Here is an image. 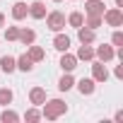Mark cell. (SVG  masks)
<instances>
[{
  "mask_svg": "<svg viewBox=\"0 0 123 123\" xmlns=\"http://www.w3.org/2000/svg\"><path fill=\"white\" fill-rule=\"evenodd\" d=\"M41 106H43L41 109V118H46V121H55V118H60L68 111V104L63 99H46Z\"/></svg>",
  "mask_w": 123,
  "mask_h": 123,
  "instance_id": "cell-1",
  "label": "cell"
},
{
  "mask_svg": "<svg viewBox=\"0 0 123 123\" xmlns=\"http://www.w3.org/2000/svg\"><path fill=\"white\" fill-rule=\"evenodd\" d=\"M46 27L51 29V31H63V27H65V15L60 12V10H53V12H46Z\"/></svg>",
  "mask_w": 123,
  "mask_h": 123,
  "instance_id": "cell-2",
  "label": "cell"
},
{
  "mask_svg": "<svg viewBox=\"0 0 123 123\" xmlns=\"http://www.w3.org/2000/svg\"><path fill=\"white\" fill-rule=\"evenodd\" d=\"M101 19L109 24V27H121L123 24V10L121 7H109V10H104V15H101Z\"/></svg>",
  "mask_w": 123,
  "mask_h": 123,
  "instance_id": "cell-3",
  "label": "cell"
},
{
  "mask_svg": "<svg viewBox=\"0 0 123 123\" xmlns=\"http://www.w3.org/2000/svg\"><path fill=\"white\" fill-rule=\"evenodd\" d=\"M94 58H97V60H101V63H111V60L116 58V48H113V46H109V43H101V46H97V48H94Z\"/></svg>",
  "mask_w": 123,
  "mask_h": 123,
  "instance_id": "cell-4",
  "label": "cell"
},
{
  "mask_svg": "<svg viewBox=\"0 0 123 123\" xmlns=\"http://www.w3.org/2000/svg\"><path fill=\"white\" fill-rule=\"evenodd\" d=\"M92 80L94 82H106L109 80L106 63H101V60H92Z\"/></svg>",
  "mask_w": 123,
  "mask_h": 123,
  "instance_id": "cell-5",
  "label": "cell"
},
{
  "mask_svg": "<svg viewBox=\"0 0 123 123\" xmlns=\"http://www.w3.org/2000/svg\"><path fill=\"white\" fill-rule=\"evenodd\" d=\"M58 65L63 68V73H73V70L77 68V58H75L73 53L63 51V55H60V63H58Z\"/></svg>",
  "mask_w": 123,
  "mask_h": 123,
  "instance_id": "cell-6",
  "label": "cell"
},
{
  "mask_svg": "<svg viewBox=\"0 0 123 123\" xmlns=\"http://www.w3.org/2000/svg\"><path fill=\"white\" fill-rule=\"evenodd\" d=\"M75 85H77L80 94H85V97L94 94V89H97V82H94L92 77H82V80H80V82H75Z\"/></svg>",
  "mask_w": 123,
  "mask_h": 123,
  "instance_id": "cell-7",
  "label": "cell"
},
{
  "mask_svg": "<svg viewBox=\"0 0 123 123\" xmlns=\"http://www.w3.org/2000/svg\"><path fill=\"white\" fill-rule=\"evenodd\" d=\"M53 48H55V51H60V53L68 51V48H70V36H68V34L55 31V36H53Z\"/></svg>",
  "mask_w": 123,
  "mask_h": 123,
  "instance_id": "cell-8",
  "label": "cell"
},
{
  "mask_svg": "<svg viewBox=\"0 0 123 123\" xmlns=\"http://www.w3.org/2000/svg\"><path fill=\"white\" fill-rule=\"evenodd\" d=\"M106 5H104V0H87L85 3V12L87 15H104Z\"/></svg>",
  "mask_w": 123,
  "mask_h": 123,
  "instance_id": "cell-9",
  "label": "cell"
},
{
  "mask_svg": "<svg viewBox=\"0 0 123 123\" xmlns=\"http://www.w3.org/2000/svg\"><path fill=\"white\" fill-rule=\"evenodd\" d=\"M27 15H29V5L24 3V0H17V3L12 5V19L19 22V19H24Z\"/></svg>",
  "mask_w": 123,
  "mask_h": 123,
  "instance_id": "cell-10",
  "label": "cell"
},
{
  "mask_svg": "<svg viewBox=\"0 0 123 123\" xmlns=\"http://www.w3.org/2000/svg\"><path fill=\"white\" fill-rule=\"evenodd\" d=\"M77 39H80V43H94V39H97V31L82 24V27L77 29Z\"/></svg>",
  "mask_w": 123,
  "mask_h": 123,
  "instance_id": "cell-11",
  "label": "cell"
},
{
  "mask_svg": "<svg viewBox=\"0 0 123 123\" xmlns=\"http://www.w3.org/2000/svg\"><path fill=\"white\" fill-rule=\"evenodd\" d=\"M0 70H3L5 75H12L17 70V60L12 55H3V58H0Z\"/></svg>",
  "mask_w": 123,
  "mask_h": 123,
  "instance_id": "cell-12",
  "label": "cell"
},
{
  "mask_svg": "<svg viewBox=\"0 0 123 123\" xmlns=\"http://www.w3.org/2000/svg\"><path fill=\"white\" fill-rule=\"evenodd\" d=\"M29 101H31L34 106H41V104L46 101V89H43V87H31V92H29Z\"/></svg>",
  "mask_w": 123,
  "mask_h": 123,
  "instance_id": "cell-13",
  "label": "cell"
},
{
  "mask_svg": "<svg viewBox=\"0 0 123 123\" xmlns=\"http://www.w3.org/2000/svg\"><path fill=\"white\" fill-rule=\"evenodd\" d=\"M29 17H34V19H43V17H46V5H43V0H36L34 5H29Z\"/></svg>",
  "mask_w": 123,
  "mask_h": 123,
  "instance_id": "cell-14",
  "label": "cell"
},
{
  "mask_svg": "<svg viewBox=\"0 0 123 123\" xmlns=\"http://www.w3.org/2000/svg\"><path fill=\"white\" fill-rule=\"evenodd\" d=\"M75 58H77V60H94V48H92V43H82L80 51L75 53Z\"/></svg>",
  "mask_w": 123,
  "mask_h": 123,
  "instance_id": "cell-15",
  "label": "cell"
},
{
  "mask_svg": "<svg viewBox=\"0 0 123 123\" xmlns=\"http://www.w3.org/2000/svg\"><path fill=\"white\" fill-rule=\"evenodd\" d=\"M17 60V70H22V73H31L34 70V60L24 53V55H19V58H15Z\"/></svg>",
  "mask_w": 123,
  "mask_h": 123,
  "instance_id": "cell-16",
  "label": "cell"
},
{
  "mask_svg": "<svg viewBox=\"0 0 123 123\" xmlns=\"http://www.w3.org/2000/svg\"><path fill=\"white\" fill-rule=\"evenodd\" d=\"M27 55L34 60V63H39V60H43V58H46V51H43L41 46H34V43H29V51H27Z\"/></svg>",
  "mask_w": 123,
  "mask_h": 123,
  "instance_id": "cell-17",
  "label": "cell"
},
{
  "mask_svg": "<svg viewBox=\"0 0 123 123\" xmlns=\"http://www.w3.org/2000/svg\"><path fill=\"white\" fill-rule=\"evenodd\" d=\"M17 41H22L24 46H29V43H34V41H36V31H34V29H19Z\"/></svg>",
  "mask_w": 123,
  "mask_h": 123,
  "instance_id": "cell-18",
  "label": "cell"
},
{
  "mask_svg": "<svg viewBox=\"0 0 123 123\" xmlns=\"http://www.w3.org/2000/svg\"><path fill=\"white\" fill-rule=\"evenodd\" d=\"M73 87H75V77H73L70 73H65L63 77L58 80V89H60V92H68V89H73Z\"/></svg>",
  "mask_w": 123,
  "mask_h": 123,
  "instance_id": "cell-19",
  "label": "cell"
},
{
  "mask_svg": "<svg viewBox=\"0 0 123 123\" xmlns=\"http://www.w3.org/2000/svg\"><path fill=\"white\" fill-rule=\"evenodd\" d=\"M104 24V19H101V15H87V19H85V27H89V29H99Z\"/></svg>",
  "mask_w": 123,
  "mask_h": 123,
  "instance_id": "cell-20",
  "label": "cell"
},
{
  "mask_svg": "<svg viewBox=\"0 0 123 123\" xmlns=\"http://www.w3.org/2000/svg\"><path fill=\"white\" fill-rule=\"evenodd\" d=\"M0 121H3V123H17L19 121V113L12 111V109H5L3 113H0Z\"/></svg>",
  "mask_w": 123,
  "mask_h": 123,
  "instance_id": "cell-21",
  "label": "cell"
},
{
  "mask_svg": "<svg viewBox=\"0 0 123 123\" xmlns=\"http://www.w3.org/2000/svg\"><path fill=\"white\" fill-rule=\"evenodd\" d=\"M68 24H70V27H75V29H80V27L85 24V17H82V12H77V10H75V12H70V17H68Z\"/></svg>",
  "mask_w": 123,
  "mask_h": 123,
  "instance_id": "cell-22",
  "label": "cell"
},
{
  "mask_svg": "<svg viewBox=\"0 0 123 123\" xmlns=\"http://www.w3.org/2000/svg\"><path fill=\"white\" fill-rule=\"evenodd\" d=\"M12 99H15L12 89H7V87H0V106H7V104H12Z\"/></svg>",
  "mask_w": 123,
  "mask_h": 123,
  "instance_id": "cell-23",
  "label": "cell"
},
{
  "mask_svg": "<svg viewBox=\"0 0 123 123\" xmlns=\"http://www.w3.org/2000/svg\"><path fill=\"white\" fill-rule=\"evenodd\" d=\"M24 121H29V123H34V121H41V111L34 106V109H27L24 111Z\"/></svg>",
  "mask_w": 123,
  "mask_h": 123,
  "instance_id": "cell-24",
  "label": "cell"
},
{
  "mask_svg": "<svg viewBox=\"0 0 123 123\" xmlns=\"http://www.w3.org/2000/svg\"><path fill=\"white\" fill-rule=\"evenodd\" d=\"M19 36V27H5V39L7 41H17Z\"/></svg>",
  "mask_w": 123,
  "mask_h": 123,
  "instance_id": "cell-25",
  "label": "cell"
},
{
  "mask_svg": "<svg viewBox=\"0 0 123 123\" xmlns=\"http://www.w3.org/2000/svg\"><path fill=\"white\" fill-rule=\"evenodd\" d=\"M111 43H113V48H118V46H123V31H113V36H111Z\"/></svg>",
  "mask_w": 123,
  "mask_h": 123,
  "instance_id": "cell-26",
  "label": "cell"
},
{
  "mask_svg": "<svg viewBox=\"0 0 123 123\" xmlns=\"http://www.w3.org/2000/svg\"><path fill=\"white\" fill-rule=\"evenodd\" d=\"M113 75H116V77L121 80V77H123V65H116V70H113Z\"/></svg>",
  "mask_w": 123,
  "mask_h": 123,
  "instance_id": "cell-27",
  "label": "cell"
},
{
  "mask_svg": "<svg viewBox=\"0 0 123 123\" xmlns=\"http://www.w3.org/2000/svg\"><path fill=\"white\" fill-rule=\"evenodd\" d=\"M0 27H5V15L0 12Z\"/></svg>",
  "mask_w": 123,
  "mask_h": 123,
  "instance_id": "cell-28",
  "label": "cell"
},
{
  "mask_svg": "<svg viewBox=\"0 0 123 123\" xmlns=\"http://www.w3.org/2000/svg\"><path fill=\"white\" fill-rule=\"evenodd\" d=\"M113 3H116V7H123V0H113Z\"/></svg>",
  "mask_w": 123,
  "mask_h": 123,
  "instance_id": "cell-29",
  "label": "cell"
},
{
  "mask_svg": "<svg viewBox=\"0 0 123 123\" xmlns=\"http://www.w3.org/2000/svg\"><path fill=\"white\" fill-rule=\"evenodd\" d=\"M55 3H63V0H55Z\"/></svg>",
  "mask_w": 123,
  "mask_h": 123,
  "instance_id": "cell-30",
  "label": "cell"
}]
</instances>
